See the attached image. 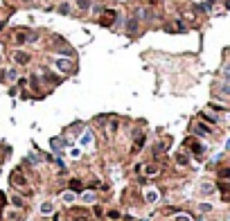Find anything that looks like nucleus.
<instances>
[{
  "instance_id": "f257e3e1",
  "label": "nucleus",
  "mask_w": 230,
  "mask_h": 221,
  "mask_svg": "<svg viewBox=\"0 0 230 221\" xmlns=\"http://www.w3.org/2000/svg\"><path fill=\"white\" fill-rule=\"evenodd\" d=\"M115 21V11H106V16H102V25H111Z\"/></svg>"
},
{
  "instance_id": "f03ea898",
  "label": "nucleus",
  "mask_w": 230,
  "mask_h": 221,
  "mask_svg": "<svg viewBox=\"0 0 230 221\" xmlns=\"http://www.w3.org/2000/svg\"><path fill=\"white\" fill-rule=\"evenodd\" d=\"M11 183H14V185H21V187H25V185H27L25 178H23L21 174H14V176H11Z\"/></svg>"
},
{
  "instance_id": "7ed1b4c3",
  "label": "nucleus",
  "mask_w": 230,
  "mask_h": 221,
  "mask_svg": "<svg viewBox=\"0 0 230 221\" xmlns=\"http://www.w3.org/2000/svg\"><path fill=\"white\" fill-rule=\"evenodd\" d=\"M27 59H30V57H27V54H23V52H18V54H16V61H18V63H27Z\"/></svg>"
},
{
  "instance_id": "20e7f679",
  "label": "nucleus",
  "mask_w": 230,
  "mask_h": 221,
  "mask_svg": "<svg viewBox=\"0 0 230 221\" xmlns=\"http://www.w3.org/2000/svg\"><path fill=\"white\" fill-rule=\"evenodd\" d=\"M70 187H72L75 192H79V190H81V183H79V180H72V183H70Z\"/></svg>"
},
{
  "instance_id": "39448f33",
  "label": "nucleus",
  "mask_w": 230,
  "mask_h": 221,
  "mask_svg": "<svg viewBox=\"0 0 230 221\" xmlns=\"http://www.w3.org/2000/svg\"><path fill=\"white\" fill-rule=\"evenodd\" d=\"M11 201H14V205H18V208H23V201H21V199H16V196H14V199H11Z\"/></svg>"
},
{
  "instance_id": "423d86ee",
  "label": "nucleus",
  "mask_w": 230,
  "mask_h": 221,
  "mask_svg": "<svg viewBox=\"0 0 230 221\" xmlns=\"http://www.w3.org/2000/svg\"><path fill=\"white\" fill-rule=\"evenodd\" d=\"M176 221H192L189 217H185V214H180V217H176Z\"/></svg>"
},
{
  "instance_id": "0eeeda50",
  "label": "nucleus",
  "mask_w": 230,
  "mask_h": 221,
  "mask_svg": "<svg viewBox=\"0 0 230 221\" xmlns=\"http://www.w3.org/2000/svg\"><path fill=\"white\" fill-rule=\"evenodd\" d=\"M2 203H5V196L0 194V210H2Z\"/></svg>"
},
{
  "instance_id": "6e6552de",
  "label": "nucleus",
  "mask_w": 230,
  "mask_h": 221,
  "mask_svg": "<svg viewBox=\"0 0 230 221\" xmlns=\"http://www.w3.org/2000/svg\"><path fill=\"white\" fill-rule=\"evenodd\" d=\"M223 93H226V95H230V86H226V88H223Z\"/></svg>"
}]
</instances>
